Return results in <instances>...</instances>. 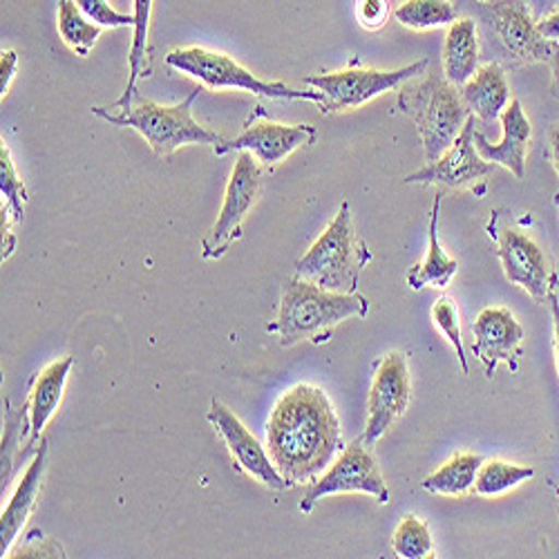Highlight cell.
Returning a JSON list of instances; mask_svg holds the SVG:
<instances>
[{
    "label": "cell",
    "instance_id": "6da1fadb",
    "mask_svg": "<svg viewBox=\"0 0 559 559\" xmlns=\"http://www.w3.org/2000/svg\"><path fill=\"white\" fill-rule=\"evenodd\" d=\"M341 448V421L320 388L298 383L275 401L266 424V450L292 488L313 484Z\"/></svg>",
    "mask_w": 559,
    "mask_h": 559
},
{
    "label": "cell",
    "instance_id": "7a4b0ae2",
    "mask_svg": "<svg viewBox=\"0 0 559 559\" xmlns=\"http://www.w3.org/2000/svg\"><path fill=\"white\" fill-rule=\"evenodd\" d=\"M367 313V296L322 289L296 275L285 283L277 318L266 324V332L275 334L283 347H292L302 341L322 343L332 336V330L341 322L349 318H365Z\"/></svg>",
    "mask_w": 559,
    "mask_h": 559
},
{
    "label": "cell",
    "instance_id": "3957f363",
    "mask_svg": "<svg viewBox=\"0 0 559 559\" xmlns=\"http://www.w3.org/2000/svg\"><path fill=\"white\" fill-rule=\"evenodd\" d=\"M202 95V85L195 87L189 97L175 106H162L155 102H146L139 92L132 99L112 112L110 108L92 106V115L102 117L110 126L132 128L146 139V144L157 157H170L181 146H217L224 142V136L200 126L193 119V104Z\"/></svg>",
    "mask_w": 559,
    "mask_h": 559
},
{
    "label": "cell",
    "instance_id": "277c9868",
    "mask_svg": "<svg viewBox=\"0 0 559 559\" xmlns=\"http://www.w3.org/2000/svg\"><path fill=\"white\" fill-rule=\"evenodd\" d=\"M371 251L352 224V206L343 202L334 222L320 233L311 249L296 262V275L322 289L358 294L360 275L371 262Z\"/></svg>",
    "mask_w": 559,
    "mask_h": 559
},
{
    "label": "cell",
    "instance_id": "5b68a950",
    "mask_svg": "<svg viewBox=\"0 0 559 559\" xmlns=\"http://www.w3.org/2000/svg\"><path fill=\"white\" fill-rule=\"evenodd\" d=\"M399 108L416 123L424 139L426 164L437 162L456 142L465 121L471 119L459 87L441 72H428L421 81L403 83Z\"/></svg>",
    "mask_w": 559,
    "mask_h": 559
},
{
    "label": "cell",
    "instance_id": "8992f818",
    "mask_svg": "<svg viewBox=\"0 0 559 559\" xmlns=\"http://www.w3.org/2000/svg\"><path fill=\"white\" fill-rule=\"evenodd\" d=\"M166 66L200 81V85L209 90H245L251 95L266 99L283 102H311L320 104V95L316 90H294L280 81H262L251 70L240 66L236 59L191 45V48H177L166 57Z\"/></svg>",
    "mask_w": 559,
    "mask_h": 559
},
{
    "label": "cell",
    "instance_id": "52a82bcc",
    "mask_svg": "<svg viewBox=\"0 0 559 559\" xmlns=\"http://www.w3.org/2000/svg\"><path fill=\"white\" fill-rule=\"evenodd\" d=\"M428 66L430 61L421 59L401 70H343L307 76L302 83L320 95V112L332 115L365 106L367 102L385 95V92H392L403 83L421 76Z\"/></svg>",
    "mask_w": 559,
    "mask_h": 559
},
{
    "label": "cell",
    "instance_id": "ba28073f",
    "mask_svg": "<svg viewBox=\"0 0 559 559\" xmlns=\"http://www.w3.org/2000/svg\"><path fill=\"white\" fill-rule=\"evenodd\" d=\"M362 492L371 495L381 506L390 503V488L381 473V465L362 439L352 441L341 450L322 477H318L300 501V512L309 515L316 503L330 495Z\"/></svg>",
    "mask_w": 559,
    "mask_h": 559
},
{
    "label": "cell",
    "instance_id": "9c48e42d",
    "mask_svg": "<svg viewBox=\"0 0 559 559\" xmlns=\"http://www.w3.org/2000/svg\"><path fill=\"white\" fill-rule=\"evenodd\" d=\"M262 193V168L251 153H240L226 183L217 222L202 240V258L219 260L242 238V224Z\"/></svg>",
    "mask_w": 559,
    "mask_h": 559
},
{
    "label": "cell",
    "instance_id": "30bf717a",
    "mask_svg": "<svg viewBox=\"0 0 559 559\" xmlns=\"http://www.w3.org/2000/svg\"><path fill=\"white\" fill-rule=\"evenodd\" d=\"M318 139V130L309 123H277L271 121L262 106H255L251 117L245 121L242 132L236 139H224L213 148L217 157L228 153H251L260 166L283 164L296 151L311 146Z\"/></svg>",
    "mask_w": 559,
    "mask_h": 559
},
{
    "label": "cell",
    "instance_id": "8fae6325",
    "mask_svg": "<svg viewBox=\"0 0 559 559\" xmlns=\"http://www.w3.org/2000/svg\"><path fill=\"white\" fill-rule=\"evenodd\" d=\"M486 23L501 48L520 63H548L559 48L557 40L539 32L526 0H488L481 3Z\"/></svg>",
    "mask_w": 559,
    "mask_h": 559
},
{
    "label": "cell",
    "instance_id": "7c38bea8",
    "mask_svg": "<svg viewBox=\"0 0 559 559\" xmlns=\"http://www.w3.org/2000/svg\"><path fill=\"white\" fill-rule=\"evenodd\" d=\"M412 399V383L405 354H388L371 381L367 396V424L362 430V441L367 448H374L407 412Z\"/></svg>",
    "mask_w": 559,
    "mask_h": 559
},
{
    "label": "cell",
    "instance_id": "4fadbf2b",
    "mask_svg": "<svg viewBox=\"0 0 559 559\" xmlns=\"http://www.w3.org/2000/svg\"><path fill=\"white\" fill-rule=\"evenodd\" d=\"M492 236L508 283L522 287L535 302H546L557 280L548 269L542 247L515 226H501Z\"/></svg>",
    "mask_w": 559,
    "mask_h": 559
},
{
    "label": "cell",
    "instance_id": "5bb4252c",
    "mask_svg": "<svg viewBox=\"0 0 559 559\" xmlns=\"http://www.w3.org/2000/svg\"><path fill=\"white\" fill-rule=\"evenodd\" d=\"M206 416H209V424L215 428V432L224 439L228 454L233 463H236V471L249 475L251 479H255L258 484L271 490L292 488V484L277 473L275 463L269 456V450L260 445V441L251 435V430L224 403L213 399Z\"/></svg>",
    "mask_w": 559,
    "mask_h": 559
},
{
    "label": "cell",
    "instance_id": "9a60e30c",
    "mask_svg": "<svg viewBox=\"0 0 559 559\" xmlns=\"http://www.w3.org/2000/svg\"><path fill=\"white\" fill-rule=\"evenodd\" d=\"M475 130L477 119L471 115L465 121L456 142L432 164H426L421 170H416L405 177V183H439L445 189H473V186L488 175H492L495 164L486 162L475 146Z\"/></svg>",
    "mask_w": 559,
    "mask_h": 559
},
{
    "label": "cell",
    "instance_id": "2e32d148",
    "mask_svg": "<svg viewBox=\"0 0 559 559\" xmlns=\"http://www.w3.org/2000/svg\"><path fill=\"white\" fill-rule=\"evenodd\" d=\"M473 354L486 369V377L492 379L501 365L510 362V369H518L526 332L522 322L512 316L510 309L488 307L473 324Z\"/></svg>",
    "mask_w": 559,
    "mask_h": 559
},
{
    "label": "cell",
    "instance_id": "e0dca14e",
    "mask_svg": "<svg viewBox=\"0 0 559 559\" xmlns=\"http://www.w3.org/2000/svg\"><path fill=\"white\" fill-rule=\"evenodd\" d=\"M501 126H503V139L499 144H492L486 139L484 132L475 130V146L477 153L490 162L508 168L518 179H524L526 175V151L533 136V126L522 108L520 99H512L508 108L501 112Z\"/></svg>",
    "mask_w": 559,
    "mask_h": 559
},
{
    "label": "cell",
    "instance_id": "ac0fdd59",
    "mask_svg": "<svg viewBox=\"0 0 559 559\" xmlns=\"http://www.w3.org/2000/svg\"><path fill=\"white\" fill-rule=\"evenodd\" d=\"M45 471H48V441H40V450L36 452L34 461L27 465V471L16 486L12 499L3 508V515H0V552L3 557L12 555V546L21 531L25 528L27 520L36 508Z\"/></svg>",
    "mask_w": 559,
    "mask_h": 559
},
{
    "label": "cell",
    "instance_id": "d6986e66",
    "mask_svg": "<svg viewBox=\"0 0 559 559\" xmlns=\"http://www.w3.org/2000/svg\"><path fill=\"white\" fill-rule=\"evenodd\" d=\"M72 367L74 358L63 356L40 369V374H36L29 390V399L25 403V412L29 418V448L40 441L45 426H48L52 421V416L57 414Z\"/></svg>",
    "mask_w": 559,
    "mask_h": 559
},
{
    "label": "cell",
    "instance_id": "ffe728a7",
    "mask_svg": "<svg viewBox=\"0 0 559 559\" xmlns=\"http://www.w3.org/2000/svg\"><path fill=\"white\" fill-rule=\"evenodd\" d=\"M465 108L484 123H492L510 104V85L506 72L497 63H488L477 74L459 87Z\"/></svg>",
    "mask_w": 559,
    "mask_h": 559
},
{
    "label": "cell",
    "instance_id": "44dd1931",
    "mask_svg": "<svg viewBox=\"0 0 559 559\" xmlns=\"http://www.w3.org/2000/svg\"><path fill=\"white\" fill-rule=\"evenodd\" d=\"M479 70V38L473 19H456L443 43V76L461 87Z\"/></svg>",
    "mask_w": 559,
    "mask_h": 559
},
{
    "label": "cell",
    "instance_id": "7402d4cb",
    "mask_svg": "<svg viewBox=\"0 0 559 559\" xmlns=\"http://www.w3.org/2000/svg\"><path fill=\"white\" fill-rule=\"evenodd\" d=\"M441 200L443 193L435 195V209L430 215V245H428V255L421 264H416L407 271V285L414 292H421L426 287H437V289H445L452 277L459 271V262L454 258H450L441 242H439V215H441Z\"/></svg>",
    "mask_w": 559,
    "mask_h": 559
},
{
    "label": "cell",
    "instance_id": "603a6c76",
    "mask_svg": "<svg viewBox=\"0 0 559 559\" xmlns=\"http://www.w3.org/2000/svg\"><path fill=\"white\" fill-rule=\"evenodd\" d=\"M486 459L475 452H459L445 461L439 471L424 479L421 488L432 495L443 497H463L475 490L477 473Z\"/></svg>",
    "mask_w": 559,
    "mask_h": 559
},
{
    "label": "cell",
    "instance_id": "cb8c5ba5",
    "mask_svg": "<svg viewBox=\"0 0 559 559\" xmlns=\"http://www.w3.org/2000/svg\"><path fill=\"white\" fill-rule=\"evenodd\" d=\"M132 16H134V36L130 48V76L126 83V90L121 99H117L110 108L126 106L136 90L139 79L148 76L146 72V57H148V32H151V19H153V0H134L132 3Z\"/></svg>",
    "mask_w": 559,
    "mask_h": 559
},
{
    "label": "cell",
    "instance_id": "d4e9b609",
    "mask_svg": "<svg viewBox=\"0 0 559 559\" xmlns=\"http://www.w3.org/2000/svg\"><path fill=\"white\" fill-rule=\"evenodd\" d=\"M57 23H59V34L61 40L68 45V48L79 55V57H90L92 48H95L102 27L97 23H92L74 3V0H59V10H57Z\"/></svg>",
    "mask_w": 559,
    "mask_h": 559
},
{
    "label": "cell",
    "instance_id": "484cf974",
    "mask_svg": "<svg viewBox=\"0 0 559 559\" xmlns=\"http://www.w3.org/2000/svg\"><path fill=\"white\" fill-rule=\"evenodd\" d=\"M531 477H535V468H531V465H518V463H508L499 459L484 461L477 473L475 492L481 497H499L512 488H518L520 484L528 481Z\"/></svg>",
    "mask_w": 559,
    "mask_h": 559
},
{
    "label": "cell",
    "instance_id": "4316f807",
    "mask_svg": "<svg viewBox=\"0 0 559 559\" xmlns=\"http://www.w3.org/2000/svg\"><path fill=\"white\" fill-rule=\"evenodd\" d=\"M394 19L409 29L450 27L456 21V8L450 0H405Z\"/></svg>",
    "mask_w": 559,
    "mask_h": 559
},
{
    "label": "cell",
    "instance_id": "83f0119b",
    "mask_svg": "<svg viewBox=\"0 0 559 559\" xmlns=\"http://www.w3.org/2000/svg\"><path fill=\"white\" fill-rule=\"evenodd\" d=\"M392 548L403 559L430 557L435 552V542H432L428 524L414 515L403 518V522L399 524V528L394 533Z\"/></svg>",
    "mask_w": 559,
    "mask_h": 559
},
{
    "label": "cell",
    "instance_id": "f1b7e54d",
    "mask_svg": "<svg viewBox=\"0 0 559 559\" xmlns=\"http://www.w3.org/2000/svg\"><path fill=\"white\" fill-rule=\"evenodd\" d=\"M0 193H3V211H8L16 224H23L27 189L14 168L10 148L5 144L0 148Z\"/></svg>",
    "mask_w": 559,
    "mask_h": 559
},
{
    "label": "cell",
    "instance_id": "f546056e",
    "mask_svg": "<svg viewBox=\"0 0 559 559\" xmlns=\"http://www.w3.org/2000/svg\"><path fill=\"white\" fill-rule=\"evenodd\" d=\"M432 320H435L437 328L443 332L448 343L454 347L463 374H471V365H468V358H465V345H463V336H461V322H459L456 302L448 296L439 298L435 309H432Z\"/></svg>",
    "mask_w": 559,
    "mask_h": 559
},
{
    "label": "cell",
    "instance_id": "4dcf8cb0",
    "mask_svg": "<svg viewBox=\"0 0 559 559\" xmlns=\"http://www.w3.org/2000/svg\"><path fill=\"white\" fill-rule=\"evenodd\" d=\"M79 10L99 27H134L132 14H119L108 0H74Z\"/></svg>",
    "mask_w": 559,
    "mask_h": 559
},
{
    "label": "cell",
    "instance_id": "1f68e13d",
    "mask_svg": "<svg viewBox=\"0 0 559 559\" xmlns=\"http://www.w3.org/2000/svg\"><path fill=\"white\" fill-rule=\"evenodd\" d=\"M358 23L367 29H379L390 19V0H358Z\"/></svg>",
    "mask_w": 559,
    "mask_h": 559
},
{
    "label": "cell",
    "instance_id": "d6a6232c",
    "mask_svg": "<svg viewBox=\"0 0 559 559\" xmlns=\"http://www.w3.org/2000/svg\"><path fill=\"white\" fill-rule=\"evenodd\" d=\"M16 66H19V55L14 50H8L3 52V57H0V95L3 97L10 92L12 79L16 74Z\"/></svg>",
    "mask_w": 559,
    "mask_h": 559
},
{
    "label": "cell",
    "instance_id": "836d02e7",
    "mask_svg": "<svg viewBox=\"0 0 559 559\" xmlns=\"http://www.w3.org/2000/svg\"><path fill=\"white\" fill-rule=\"evenodd\" d=\"M12 557H66V555H63V548H61L55 539L43 537L40 544L27 546V548L19 550V552L12 555Z\"/></svg>",
    "mask_w": 559,
    "mask_h": 559
},
{
    "label": "cell",
    "instance_id": "e575fe53",
    "mask_svg": "<svg viewBox=\"0 0 559 559\" xmlns=\"http://www.w3.org/2000/svg\"><path fill=\"white\" fill-rule=\"evenodd\" d=\"M0 215H3V262H5V260H10V255L16 249V236L12 233V224H16V222L12 219V215L8 211H3Z\"/></svg>",
    "mask_w": 559,
    "mask_h": 559
},
{
    "label": "cell",
    "instance_id": "d590c367",
    "mask_svg": "<svg viewBox=\"0 0 559 559\" xmlns=\"http://www.w3.org/2000/svg\"><path fill=\"white\" fill-rule=\"evenodd\" d=\"M548 159H550V164H552V168L559 177V121L548 132ZM557 200H559V193L555 195V202Z\"/></svg>",
    "mask_w": 559,
    "mask_h": 559
},
{
    "label": "cell",
    "instance_id": "8d00e7d4",
    "mask_svg": "<svg viewBox=\"0 0 559 559\" xmlns=\"http://www.w3.org/2000/svg\"><path fill=\"white\" fill-rule=\"evenodd\" d=\"M548 307L552 316V330H555V356H557V369H559V298L555 289L548 294Z\"/></svg>",
    "mask_w": 559,
    "mask_h": 559
},
{
    "label": "cell",
    "instance_id": "74e56055",
    "mask_svg": "<svg viewBox=\"0 0 559 559\" xmlns=\"http://www.w3.org/2000/svg\"><path fill=\"white\" fill-rule=\"evenodd\" d=\"M539 32L550 38V40H557L559 43V12L546 16L539 21Z\"/></svg>",
    "mask_w": 559,
    "mask_h": 559
},
{
    "label": "cell",
    "instance_id": "f35d334b",
    "mask_svg": "<svg viewBox=\"0 0 559 559\" xmlns=\"http://www.w3.org/2000/svg\"><path fill=\"white\" fill-rule=\"evenodd\" d=\"M548 66H550V72H552V95L559 97V48L548 59Z\"/></svg>",
    "mask_w": 559,
    "mask_h": 559
},
{
    "label": "cell",
    "instance_id": "ab89813d",
    "mask_svg": "<svg viewBox=\"0 0 559 559\" xmlns=\"http://www.w3.org/2000/svg\"><path fill=\"white\" fill-rule=\"evenodd\" d=\"M526 3L531 8L533 16H537V14H542V10H546L552 3V0H526Z\"/></svg>",
    "mask_w": 559,
    "mask_h": 559
},
{
    "label": "cell",
    "instance_id": "60d3db41",
    "mask_svg": "<svg viewBox=\"0 0 559 559\" xmlns=\"http://www.w3.org/2000/svg\"><path fill=\"white\" fill-rule=\"evenodd\" d=\"M479 3H488V0H479Z\"/></svg>",
    "mask_w": 559,
    "mask_h": 559
},
{
    "label": "cell",
    "instance_id": "b9f144b4",
    "mask_svg": "<svg viewBox=\"0 0 559 559\" xmlns=\"http://www.w3.org/2000/svg\"><path fill=\"white\" fill-rule=\"evenodd\" d=\"M555 204H557V206H559V200H557V202H555Z\"/></svg>",
    "mask_w": 559,
    "mask_h": 559
}]
</instances>
